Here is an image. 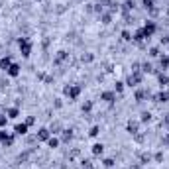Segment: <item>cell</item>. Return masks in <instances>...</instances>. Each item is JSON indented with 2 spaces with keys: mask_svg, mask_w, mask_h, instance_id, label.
<instances>
[{
  "mask_svg": "<svg viewBox=\"0 0 169 169\" xmlns=\"http://www.w3.org/2000/svg\"><path fill=\"white\" fill-rule=\"evenodd\" d=\"M18 45H20V51H22L24 57H30V53H32V42L26 38H20L18 39Z\"/></svg>",
  "mask_w": 169,
  "mask_h": 169,
  "instance_id": "obj_1",
  "label": "cell"
},
{
  "mask_svg": "<svg viewBox=\"0 0 169 169\" xmlns=\"http://www.w3.org/2000/svg\"><path fill=\"white\" fill-rule=\"evenodd\" d=\"M155 32V24L153 22H148L144 28H142V33H144V38H151Z\"/></svg>",
  "mask_w": 169,
  "mask_h": 169,
  "instance_id": "obj_2",
  "label": "cell"
},
{
  "mask_svg": "<svg viewBox=\"0 0 169 169\" xmlns=\"http://www.w3.org/2000/svg\"><path fill=\"white\" fill-rule=\"evenodd\" d=\"M81 93V87H67L65 89V94L69 96V99H77Z\"/></svg>",
  "mask_w": 169,
  "mask_h": 169,
  "instance_id": "obj_3",
  "label": "cell"
},
{
  "mask_svg": "<svg viewBox=\"0 0 169 169\" xmlns=\"http://www.w3.org/2000/svg\"><path fill=\"white\" fill-rule=\"evenodd\" d=\"M20 69H22V67H20L18 63H12V65L8 67V71H6V73H8L10 77H18L20 75Z\"/></svg>",
  "mask_w": 169,
  "mask_h": 169,
  "instance_id": "obj_4",
  "label": "cell"
},
{
  "mask_svg": "<svg viewBox=\"0 0 169 169\" xmlns=\"http://www.w3.org/2000/svg\"><path fill=\"white\" fill-rule=\"evenodd\" d=\"M100 99H102V100H106V102H114L116 94H114V93H110V90H106V93H102V94H100Z\"/></svg>",
  "mask_w": 169,
  "mask_h": 169,
  "instance_id": "obj_5",
  "label": "cell"
},
{
  "mask_svg": "<svg viewBox=\"0 0 169 169\" xmlns=\"http://www.w3.org/2000/svg\"><path fill=\"white\" fill-rule=\"evenodd\" d=\"M10 65H12V59H10V57H2V59H0V69L8 71Z\"/></svg>",
  "mask_w": 169,
  "mask_h": 169,
  "instance_id": "obj_6",
  "label": "cell"
},
{
  "mask_svg": "<svg viewBox=\"0 0 169 169\" xmlns=\"http://www.w3.org/2000/svg\"><path fill=\"white\" fill-rule=\"evenodd\" d=\"M16 134H18V136H24V134H26V132H28V124H16Z\"/></svg>",
  "mask_w": 169,
  "mask_h": 169,
  "instance_id": "obj_7",
  "label": "cell"
},
{
  "mask_svg": "<svg viewBox=\"0 0 169 169\" xmlns=\"http://www.w3.org/2000/svg\"><path fill=\"white\" fill-rule=\"evenodd\" d=\"M38 140H49V130H47V128H39Z\"/></svg>",
  "mask_w": 169,
  "mask_h": 169,
  "instance_id": "obj_8",
  "label": "cell"
},
{
  "mask_svg": "<svg viewBox=\"0 0 169 169\" xmlns=\"http://www.w3.org/2000/svg\"><path fill=\"white\" fill-rule=\"evenodd\" d=\"M142 77L140 75H130V79H128V87H136V83H140Z\"/></svg>",
  "mask_w": 169,
  "mask_h": 169,
  "instance_id": "obj_9",
  "label": "cell"
},
{
  "mask_svg": "<svg viewBox=\"0 0 169 169\" xmlns=\"http://www.w3.org/2000/svg\"><path fill=\"white\" fill-rule=\"evenodd\" d=\"M102 151H104V146H102V144H94V146H93V153H94V155H102Z\"/></svg>",
  "mask_w": 169,
  "mask_h": 169,
  "instance_id": "obj_10",
  "label": "cell"
},
{
  "mask_svg": "<svg viewBox=\"0 0 169 169\" xmlns=\"http://www.w3.org/2000/svg\"><path fill=\"white\" fill-rule=\"evenodd\" d=\"M6 114H8V118H18L20 110H18V108H8V110H6Z\"/></svg>",
  "mask_w": 169,
  "mask_h": 169,
  "instance_id": "obj_11",
  "label": "cell"
},
{
  "mask_svg": "<svg viewBox=\"0 0 169 169\" xmlns=\"http://www.w3.org/2000/svg\"><path fill=\"white\" fill-rule=\"evenodd\" d=\"M128 130H130L132 134H136V132H138V122H136V120H134V122H132V120L128 122Z\"/></svg>",
  "mask_w": 169,
  "mask_h": 169,
  "instance_id": "obj_12",
  "label": "cell"
},
{
  "mask_svg": "<svg viewBox=\"0 0 169 169\" xmlns=\"http://www.w3.org/2000/svg\"><path fill=\"white\" fill-rule=\"evenodd\" d=\"M157 100H159V102H167L169 100V93L167 90H165V93H159L157 94Z\"/></svg>",
  "mask_w": 169,
  "mask_h": 169,
  "instance_id": "obj_13",
  "label": "cell"
},
{
  "mask_svg": "<svg viewBox=\"0 0 169 169\" xmlns=\"http://www.w3.org/2000/svg\"><path fill=\"white\" fill-rule=\"evenodd\" d=\"M159 63H161V67H163V69H167V67H169V57L167 55H161L159 57Z\"/></svg>",
  "mask_w": 169,
  "mask_h": 169,
  "instance_id": "obj_14",
  "label": "cell"
},
{
  "mask_svg": "<svg viewBox=\"0 0 169 169\" xmlns=\"http://www.w3.org/2000/svg\"><path fill=\"white\" fill-rule=\"evenodd\" d=\"M47 146H49V148H53V150H55V148L59 146V140H57V138H49V140H47Z\"/></svg>",
  "mask_w": 169,
  "mask_h": 169,
  "instance_id": "obj_15",
  "label": "cell"
},
{
  "mask_svg": "<svg viewBox=\"0 0 169 169\" xmlns=\"http://www.w3.org/2000/svg\"><path fill=\"white\" fill-rule=\"evenodd\" d=\"M99 132H100V126H93V128H90V132H89V136H99Z\"/></svg>",
  "mask_w": 169,
  "mask_h": 169,
  "instance_id": "obj_16",
  "label": "cell"
},
{
  "mask_svg": "<svg viewBox=\"0 0 169 169\" xmlns=\"http://www.w3.org/2000/svg\"><path fill=\"white\" fill-rule=\"evenodd\" d=\"M6 140H8V132H6V130H0V142L4 144Z\"/></svg>",
  "mask_w": 169,
  "mask_h": 169,
  "instance_id": "obj_17",
  "label": "cell"
},
{
  "mask_svg": "<svg viewBox=\"0 0 169 169\" xmlns=\"http://www.w3.org/2000/svg\"><path fill=\"white\" fill-rule=\"evenodd\" d=\"M6 124H8V116H6V114H4V116L0 114V128H4Z\"/></svg>",
  "mask_w": 169,
  "mask_h": 169,
  "instance_id": "obj_18",
  "label": "cell"
},
{
  "mask_svg": "<svg viewBox=\"0 0 169 169\" xmlns=\"http://www.w3.org/2000/svg\"><path fill=\"white\" fill-rule=\"evenodd\" d=\"M159 83H161V87H165V84L169 83V77L167 75H159Z\"/></svg>",
  "mask_w": 169,
  "mask_h": 169,
  "instance_id": "obj_19",
  "label": "cell"
},
{
  "mask_svg": "<svg viewBox=\"0 0 169 169\" xmlns=\"http://www.w3.org/2000/svg\"><path fill=\"white\" fill-rule=\"evenodd\" d=\"M134 39H136V42H140V39H144V33H142V30H138V32L134 33Z\"/></svg>",
  "mask_w": 169,
  "mask_h": 169,
  "instance_id": "obj_20",
  "label": "cell"
},
{
  "mask_svg": "<svg viewBox=\"0 0 169 169\" xmlns=\"http://www.w3.org/2000/svg\"><path fill=\"white\" fill-rule=\"evenodd\" d=\"M104 167H114V159H112V157L104 159Z\"/></svg>",
  "mask_w": 169,
  "mask_h": 169,
  "instance_id": "obj_21",
  "label": "cell"
},
{
  "mask_svg": "<svg viewBox=\"0 0 169 169\" xmlns=\"http://www.w3.org/2000/svg\"><path fill=\"white\" fill-rule=\"evenodd\" d=\"M150 118H151V114H150V112H144V114H142V122H148Z\"/></svg>",
  "mask_w": 169,
  "mask_h": 169,
  "instance_id": "obj_22",
  "label": "cell"
},
{
  "mask_svg": "<svg viewBox=\"0 0 169 169\" xmlns=\"http://www.w3.org/2000/svg\"><path fill=\"white\" fill-rule=\"evenodd\" d=\"M71 138H73L71 130H65V134H63V140H71Z\"/></svg>",
  "mask_w": 169,
  "mask_h": 169,
  "instance_id": "obj_23",
  "label": "cell"
},
{
  "mask_svg": "<svg viewBox=\"0 0 169 169\" xmlns=\"http://www.w3.org/2000/svg\"><path fill=\"white\" fill-rule=\"evenodd\" d=\"M144 6L146 8H153V0H144Z\"/></svg>",
  "mask_w": 169,
  "mask_h": 169,
  "instance_id": "obj_24",
  "label": "cell"
},
{
  "mask_svg": "<svg viewBox=\"0 0 169 169\" xmlns=\"http://www.w3.org/2000/svg\"><path fill=\"white\" fill-rule=\"evenodd\" d=\"M65 57H67V53H65V51H59V55H57V61H63Z\"/></svg>",
  "mask_w": 169,
  "mask_h": 169,
  "instance_id": "obj_25",
  "label": "cell"
},
{
  "mask_svg": "<svg viewBox=\"0 0 169 169\" xmlns=\"http://www.w3.org/2000/svg\"><path fill=\"white\" fill-rule=\"evenodd\" d=\"M114 89H116V93H122V89H124V83H116V87H114Z\"/></svg>",
  "mask_w": 169,
  "mask_h": 169,
  "instance_id": "obj_26",
  "label": "cell"
},
{
  "mask_svg": "<svg viewBox=\"0 0 169 169\" xmlns=\"http://www.w3.org/2000/svg\"><path fill=\"white\" fill-rule=\"evenodd\" d=\"M90 108H93V104H90V102H87V104H83V112H84V110H87V112H89Z\"/></svg>",
  "mask_w": 169,
  "mask_h": 169,
  "instance_id": "obj_27",
  "label": "cell"
},
{
  "mask_svg": "<svg viewBox=\"0 0 169 169\" xmlns=\"http://www.w3.org/2000/svg\"><path fill=\"white\" fill-rule=\"evenodd\" d=\"M150 55H153V57H157V55H159V51H157V47H153V49H151V51H150Z\"/></svg>",
  "mask_w": 169,
  "mask_h": 169,
  "instance_id": "obj_28",
  "label": "cell"
},
{
  "mask_svg": "<svg viewBox=\"0 0 169 169\" xmlns=\"http://www.w3.org/2000/svg\"><path fill=\"white\" fill-rule=\"evenodd\" d=\"M33 122H36V118H33V116H30V118H28V120H26V124H28V126H32V124H33Z\"/></svg>",
  "mask_w": 169,
  "mask_h": 169,
  "instance_id": "obj_29",
  "label": "cell"
},
{
  "mask_svg": "<svg viewBox=\"0 0 169 169\" xmlns=\"http://www.w3.org/2000/svg\"><path fill=\"white\" fill-rule=\"evenodd\" d=\"M102 22H104V24L110 22V14H104V16H102Z\"/></svg>",
  "mask_w": 169,
  "mask_h": 169,
  "instance_id": "obj_30",
  "label": "cell"
},
{
  "mask_svg": "<svg viewBox=\"0 0 169 169\" xmlns=\"http://www.w3.org/2000/svg\"><path fill=\"white\" fill-rule=\"evenodd\" d=\"M136 99H138V100L144 99V93H142V90H138V93H136Z\"/></svg>",
  "mask_w": 169,
  "mask_h": 169,
  "instance_id": "obj_31",
  "label": "cell"
},
{
  "mask_svg": "<svg viewBox=\"0 0 169 169\" xmlns=\"http://www.w3.org/2000/svg\"><path fill=\"white\" fill-rule=\"evenodd\" d=\"M122 38H124V39H132V38H130V32H122Z\"/></svg>",
  "mask_w": 169,
  "mask_h": 169,
  "instance_id": "obj_32",
  "label": "cell"
},
{
  "mask_svg": "<svg viewBox=\"0 0 169 169\" xmlns=\"http://www.w3.org/2000/svg\"><path fill=\"white\" fill-rule=\"evenodd\" d=\"M165 142H167V144H169V136H167V140H165Z\"/></svg>",
  "mask_w": 169,
  "mask_h": 169,
  "instance_id": "obj_33",
  "label": "cell"
}]
</instances>
